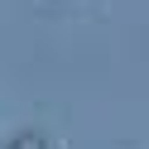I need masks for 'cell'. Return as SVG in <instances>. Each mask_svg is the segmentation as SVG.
Wrapping results in <instances>:
<instances>
[{"instance_id": "obj_1", "label": "cell", "mask_w": 149, "mask_h": 149, "mask_svg": "<svg viewBox=\"0 0 149 149\" xmlns=\"http://www.w3.org/2000/svg\"><path fill=\"white\" fill-rule=\"evenodd\" d=\"M10 149H43V135H34V130H29V135L10 139Z\"/></svg>"}]
</instances>
